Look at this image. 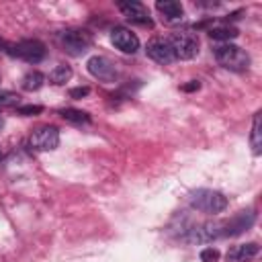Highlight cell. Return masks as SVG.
I'll list each match as a JSON object with an SVG mask.
<instances>
[{
    "mask_svg": "<svg viewBox=\"0 0 262 262\" xmlns=\"http://www.w3.org/2000/svg\"><path fill=\"white\" fill-rule=\"evenodd\" d=\"M213 55H215V59H217L219 66H223L225 70H231V72H244L250 66V55L242 47H237L233 43H221V45H217L213 49Z\"/></svg>",
    "mask_w": 262,
    "mask_h": 262,
    "instance_id": "obj_1",
    "label": "cell"
},
{
    "mask_svg": "<svg viewBox=\"0 0 262 262\" xmlns=\"http://www.w3.org/2000/svg\"><path fill=\"white\" fill-rule=\"evenodd\" d=\"M188 203L192 209L203 211V213H211V215H217V213L225 211V207H227L225 194L219 190H213V188H199V190L190 192Z\"/></svg>",
    "mask_w": 262,
    "mask_h": 262,
    "instance_id": "obj_2",
    "label": "cell"
},
{
    "mask_svg": "<svg viewBox=\"0 0 262 262\" xmlns=\"http://www.w3.org/2000/svg\"><path fill=\"white\" fill-rule=\"evenodd\" d=\"M0 47H4L6 53L16 55V57H20V59H25V61H29V63H39V61L45 57V53H47L45 45H43L39 39H23V41H18V43L0 41Z\"/></svg>",
    "mask_w": 262,
    "mask_h": 262,
    "instance_id": "obj_3",
    "label": "cell"
},
{
    "mask_svg": "<svg viewBox=\"0 0 262 262\" xmlns=\"http://www.w3.org/2000/svg\"><path fill=\"white\" fill-rule=\"evenodd\" d=\"M176 59H192L199 53V37L192 31H176L168 39Z\"/></svg>",
    "mask_w": 262,
    "mask_h": 262,
    "instance_id": "obj_4",
    "label": "cell"
},
{
    "mask_svg": "<svg viewBox=\"0 0 262 262\" xmlns=\"http://www.w3.org/2000/svg\"><path fill=\"white\" fill-rule=\"evenodd\" d=\"M59 43L70 55H82L92 45V33L86 29H68L59 35Z\"/></svg>",
    "mask_w": 262,
    "mask_h": 262,
    "instance_id": "obj_5",
    "label": "cell"
},
{
    "mask_svg": "<svg viewBox=\"0 0 262 262\" xmlns=\"http://www.w3.org/2000/svg\"><path fill=\"white\" fill-rule=\"evenodd\" d=\"M59 145V131L53 125H43L33 131L31 135V147L37 151H53Z\"/></svg>",
    "mask_w": 262,
    "mask_h": 262,
    "instance_id": "obj_6",
    "label": "cell"
},
{
    "mask_svg": "<svg viewBox=\"0 0 262 262\" xmlns=\"http://www.w3.org/2000/svg\"><path fill=\"white\" fill-rule=\"evenodd\" d=\"M145 53H147L149 59H154L156 63H162V66H170L176 59V55H174L168 39H164V37L149 39L147 45H145Z\"/></svg>",
    "mask_w": 262,
    "mask_h": 262,
    "instance_id": "obj_7",
    "label": "cell"
},
{
    "mask_svg": "<svg viewBox=\"0 0 262 262\" xmlns=\"http://www.w3.org/2000/svg\"><path fill=\"white\" fill-rule=\"evenodd\" d=\"M86 68H88V72H90L94 78H98V80H102V82H115L117 76H119L117 66H115L108 57H104V55H92V57L88 59Z\"/></svg>",
    "mask_w": 262,
    "mask_h": 262,
    "instance_id": "obj_8",
    "label": "cell"
},
{
    "mask_svg": "<svg viewBox=\"0 0 262 262\" xmlns=\"http://www.w3.org/2000/svg\"><path fill=\"white\" fill-rule=\"evenodd\" d=\"M256 221V213L254 209L248 211H239L235 217H231L229 221H223V237H233L239 235L244 231H248Z\"/></svg>",
    "mask_w": 262,
    "mask_h": 262,
    "instance_id": "obj_9",
    "label": "cell"
},
{
    "mask_svg": "<svg viewBox=\"0 0 262 262\" xmlns=\"http://www.w3.org/2000/svg\"><path fill=\"white\" fill-rule=\"evenodd\" d=\"M119 10L125 14L127 20L135 23V25H141V27H151V18H149V12L147 8L137 2V0H125V2H119Z\"/></svg>",
    "mask_w": 262,
    "mask_h": 262,
    "instance_id": "obj_10",
    "label": "cell"
},
{
    "mask_svg": "<svg viewBox=\"0 0 262 262\" xmlns=\"http://www.w3.org/2000/svg\"><path fill=\"white\" fill-rule=\"evenodd\" d=\"M111 41H113V45H115L119 51H123V53H135V51L139 49V39H137V35H135L133 31L125 29V27H115V29L111 31Z\"/></svg>",
    "mask_w": 262,
    "mask_h": 262,
    "instance_id": "obj_11",
    "label": "cell"
},
{
    "mask_svg": "<svg viewBox=\"0 0 262 262\" xmlns=\"http://www.w3.org/2000/svg\"><path fill=\"white\" fill-rule=\"evenodd\" d=\"M217 237H223V221H209V223L194 227L192 235L188 239L190 242H211Z\"/></svg>",
    "mask_w": 262,
    "mask_h": 262,
    "instance_id": "obj_12",
    "label": "cell"
},
{
    "mask_svg": "<svg viewBox=\"0 0 262 262\" xmlns=\"http://www.w3.org/2000/svg\"><path fill=\"white\" fill-rule=\"evenodd\" d=\"M156 8L158 12L162 14V18L166 23H178L182 20V14H184V8L178 0H158L156 2Z\"/></svg>",
    "mask_w": 262,
    "mask_h": 262,
    "instance_id": "obj_13",
    "label": "cell"
},
{
    "mask_svg": "<svg viewBox=\"0 0 262 262\" xmlns=\"http://www.w3.org/2000/svg\"><path fill=\"white\" fill-rule=\"evenodd\" d=\"M258 252H260V248L254 242H250V244H237V246H231L227 250L225 258H227V262H246V260L258 256Z\"/></svg>",
    "mask_w": 262,
    "mask_h": 262,
    "instance_id": "obj_14",
    "label": "cell"
},
{
    "mask_svg": "<svg viewBox=\"0 0 262 262\" xmlns=\"http://www.w3.org/2000/svg\"><path fill=\"white\" fill-rule=\"evenodd\" d=\"M237 35H239L237 29L235 27H229V25H219V27H211L209 29V37L215 39V41H223V43H229Z\"/></svg>",
    "mask_w": 262,
    "mask_h": 262,
    "instance_id": "obj_15",
    "label": "cell"
},
{
    "mask_svg": "<svg viewBox=\"0 0 262 262\" xmlns=\"http://www.w3.org/2000/svg\"><path fill=\"white\" fill-rule=\"evenodd\" d=\"M43 82H45V76H43L41 72H29V74L23 76L20 86H23V90H27V92H35V90H39V88L43 86Z\"/></svg>",
    "mask_w": 262,
    "mask_h": 262,
    "instance_id": "obj_16",
    "label": "cell"
},
{
    "mask_svg": "<svg viewBox=\"0 0 262 262\" xmlns=\"http://www.w3.org/2000/svg\"><path fill=\"white\" fill-rule=\"evenodd\" d=\"M59 115H61L63 121L74 123V125H86V123H90V115L84 113V111H80V108H63V111H59Z\"/></svg>",
    "mask_w": 262,
    "mask_h": 262,
    "instance_id": "obj_17",
    "label": "cell"
},
{
    "mask_svg": "<svg viewBox=\"0 0 262 262\" xmlns=\"http://www.w3.org/2000/svg\"><path fill=\"white\" fill-rule=\"evenodd\" d=\"M70 78H72V68L66 66V63H59V66H55V68L49 72V82L55 84V86L66 84Z\"/></svg>",
    "mask_w": 262,
    "mask_h": 262,
    "instance_id": "obj_18",
    "label": "cell"
},
{
    "mask_svg": "<svg viewBox=\"0 0 262 262\" xmlns=\"http://www.w3.org/2000/svg\"><path fill=\"white\" fill-rule=\"evenodd\" d=\"M262 147V133H260V113L254 115V125H252V149L254 154H260Z\"/></svg>",
    "mask_w": 262,
    "mask_h": 262,
    "instance_id": "obj_19",
    "label": "cell"
},
{
    "mask_svg": "<svg viewBox=\"0 0 262 262\" xmlns=\"http://www.w3.org/2000/svg\"><path fill=\"white\" fill-rule=\"evenodd\" d=\"M20 96L12 90H0V106H16Z\"/></svg>",
    "mask_w": 262,
    "mask_h": 262,
    "instance_id": "obj_20",
    "label": "cell"
},
{
    "mask_svg": "<svg viewBox=\"0 0 262 262\" xmlns=\"http://www.w3.org/2000/svg\"><path fill=\"white\" fill-rule=\"evenodd\" d=\"M41 111H43V106H39V104H27V106L16 108V113L23 115V117H33V115H39Z\"/></svg>",
    "mask_w": 262,
    "mask_h": 262,
    "instance_id": "obj_21",
    "label": "cell"
},
{
    "mask_svg": "<svg viewBox=\"0 0 262 262\" xmlns=\"http://www.w3.org/2000/svg\"><path fill=\"white\" fill-rule=\"evenodd\" d=\"M217 260H219V250H215V248L201 250V262H217Z\"/></svg>",
    "mask_w": 262,
    "mask_h": 262,
    "instance_id": "obj_22",
    "label": "cell"
},
{
    "mask_svg": "<svg viewBox=\"0 0 262 262\" xmlns=\"http://www.w3.org/2000/svg\"><path fill=\"white\" fill-rule=\"evenodd\" d=\"M88 92H90L88 86H78V88H72L70 90V96L72 98H84V96H88Z\"/></svg>",
    "mask_w": 262,
    "mask_h": 262,
    "instance_id": "obj_23",
    "label": "cell"
},
{
    "mask_svg": "<svg viewBox=\"0 0 262 262\" xmlns=\"http://www.w3.org/2000/svg\"><path fill=\"white\" fill-rule=\"evenodd\" d=\"M199 88H201V82H199V80H190L188 84L182 86L184 92H194V90H199Z\"/></svg>",
    "mask_w": 262,
    "mask_h": 262,
    "instance_id": "obj_24",
    "label": "cell"
},
{
    "mask_svg": "<svg viewBox=\"0 0 262 262\" xmlns=\"http://www.w3.org/2000/svg\"><path fill=\"white\" fill-rule=\"evenodd\" d=\"M2 125H4V121H2V117H0V129H2Z\"/></svg>",
    "mask_w": 262,
    "mask_h": 262,
    "instance_id": "obj_25",
    "label": "cell"
},
{
    "mask_svg": "<svg viewBox=\"0 0 262 262\" xmlns=\"http://www.w3.org/2000/svg\"><path fill=\"white\" fill-rule=\"evenodd\" d=\"M0 158H2V151H0Z\"/></svg>",
    "mask_w": 262,
    "mask_h": 262,
    "instance_id": "obj_26",
    "label": "cell"
}]
</instances>
